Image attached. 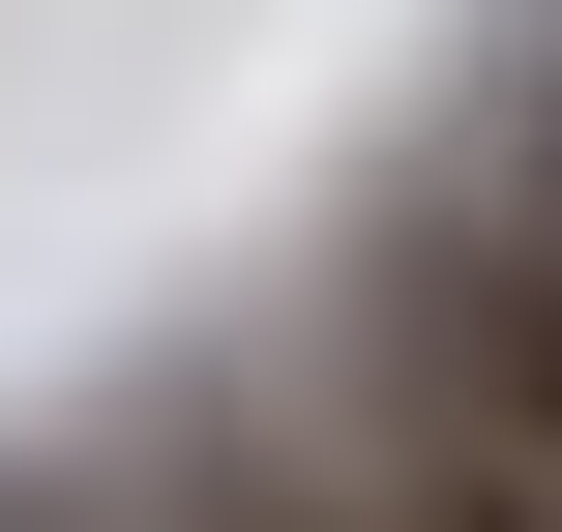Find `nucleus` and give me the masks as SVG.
I'll list each match as a JSON object with an SVG mask.
<instances>
[{
    "label": "nucleus",
    "mask_w": 562,
    "mask_h": 532,
    "mask_svg": "<svg viewBox=\"0 0 562 532\" xmlns=\"http://www.w3.org/2000/svg\"><path fill=\"white\" fill-rule=\"evenodd\" d=\"M296 444H326L385 532H562V474L504 444V415H445V385H385V355H326V326H296Z\"/></svg>",
    "instance_id": "obj_2"
},
{
    "label": "nucleus",
    "mask_w": 562,
    "mask_h": 532,
    "mask_svg": "<svg viewBox=\"0 0 562 532\" xmlns=\"http://www.w3.org/2000/svg\"><path fill=\"white\" fill-rule=\"evenodd\" d=\"M326 355H385V385H445V415H504L562 474V207L504 148H445V178H385L356 207V267H326Z\"/></svg>",
    "instance_id": "obj_1"
},
{
    "label": "nucleus",
    "mask_w": 562,
    "mask_h": 532,
    "mask_svg": "<svg viewBox=\"0 0 562 532\" xmlns=\"http://www.w3.org/2000/svg\"><path fill=\"white\" fill-rule=\"evenodd\" d=\"M474 148H504V178H533V207H562V0H533V30H504V118H474Z\"/></svg>",
    "instance_id": "obj_3"
}]
</instances>
